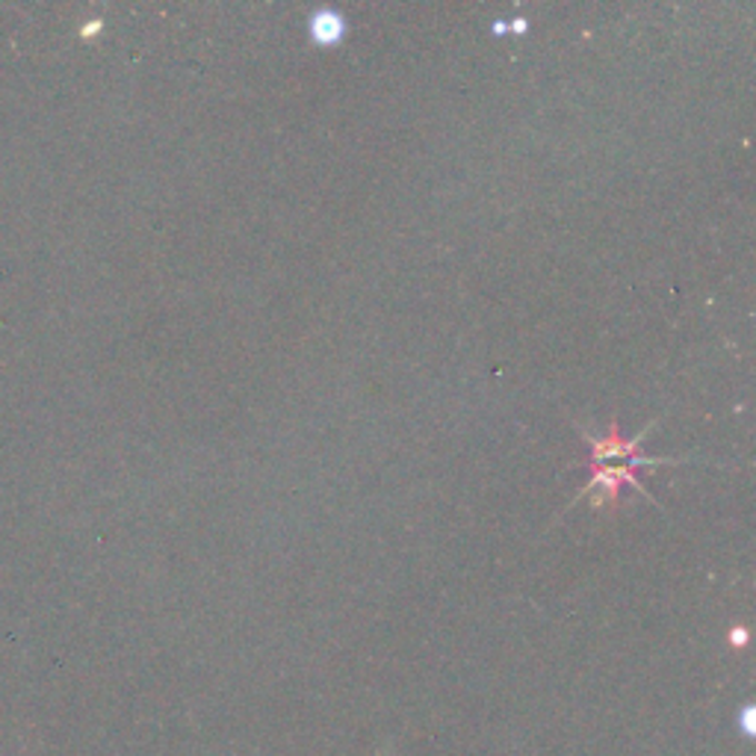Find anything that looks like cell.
Returning <instances> with one entry per match:
<instances>
[{
	"label": "cell",
	"instance_id": "cell-1",
	"mask_svg": "<svg viewBox=\"0 0 756 756\" xmlns=\"http://www.w3.org/2000/svg\"><path fill=\"white\" fill-rule=\"evenodd\" d=\"M650 431V429H647ZM645 431V435H647ZM645 435H638L633 440H620L618 429L611 426L606 438H591L588 431L583 429V438L588 444V465H609V461H629V467H656V465H674V461H665V458H641L638 456V447Z\"/></svg>",
	"mask_w": 756,
	"mask_h": 756
},
{
	"label": "cell",
	"instance_id": "cell-2",
	"mask_svg": "<svg viewBox=\"0 0 756 756\" xmlns=\"http://www.w3.org/2000/svg\"><path fill=\"white\" fill-rule=\"evenodd\" d=\"M620 485H633V488L641 490L647 497V490L641 488V481H638V476L633 472V467H597V470L591 472L588 485L583 488V497L585 494H591V490H600L603 499H618Z\"/></svg>",
	"mask_w": 756,
	"mask_h": 756
},
{
	"label": "cell",
	"instance_id": "cell-3",
	"mask_svg": "<svg viewBox=\"0 0 756 756\" xmlns=\"http://www.w3.org/2000/svg\"><path fill=\"white\" fill-rule=\"evenodd\" d=\"M308 33L319 48H335L346 39V18L337 9H319L310 16Z\"/></svg>",
	"mask_w": 756,
	"mask_h": 756
}]
</instances>
